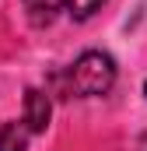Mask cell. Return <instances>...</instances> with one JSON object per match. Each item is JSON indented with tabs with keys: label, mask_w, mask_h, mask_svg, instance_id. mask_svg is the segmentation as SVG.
<instances>
[{
	"label": "cell",
	"mask_w": 147,
	"mask_h": 151,
	"mask_svg": "<svg viewBox=\"0 0 147 151\" xmlns=\"http://www.w3.org/2000/svg\"><path fill=\"white\" fill-rule=\"evenodd\" d=\"M25 148H28V127L4 123L0 127V151H25Z\"/></svg>",
	"instance_id": "obj_4"
},
{
	"label": "cell",
	"mask_w": 147,
	"mask_h": 151,
	"mask_svg": "<svg viewBox=\"0 0 147 151\" xmlns=\"http://www.w3.org/2000/svg\"><path fill=\"white\" fill-rule=\"evenodd\" d=\"M144 95H147V84H144Z\"/></svg>",
	"instance_id": "obj_5"
},
{
	"label": "cell",
	"mask_w": 147,
	"mask_h": 151,
	"mask_svg": "<svg viewBox=\"0 0 147 151\" xmlns=\"http://www.w3.org/2000/svg\"><path fill=\"white\" fill-rule=\"evenodd\" d=\"M49 113H53L49 95L39 91V88H28L25 91V127H28V134H42L49 127Z\"/></svg>",
	"instance_id": "obj_3"
},
{
	"label": "cell",
	"mask_w": 147,
	"mask_h": 151,
	"mask_svg": "<svg viewBox=\"0 0 147 151\" xmlns=\"http://www.w3.org/2000/svg\"><path fill=\"white\" fill-rule=\"evenodd\" d=\"M102 4H105V0H25V7H28V14H32L35 25H49L60 11H67L70 18L84 21V18H91Z\"/></svg>",
	"instance_id": "obj_2"
},
{
	"label": "cell",
	"mask_w": 147,
	"mask_h": 151,
	"mask_svg": "<svg viewBox=\"0 0 147 151\" xmlns=\"http://www.w3.org/2000/svg\"><path fill=\"white\" fill-rule=\"evenodd\" d=\"M112 84H116V63L109 53L91 49L70 67V91L77 95H105Z\"/></svg>",
	"instance_id": "obj_1"
}]
</instances>
